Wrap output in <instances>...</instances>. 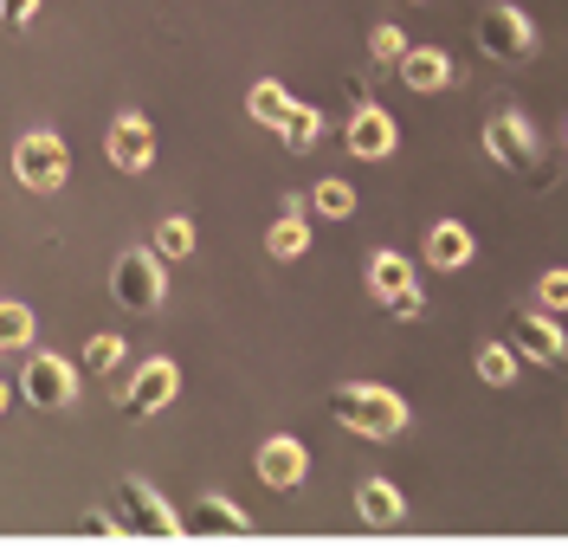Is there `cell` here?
<instances>
[{
    "label": "cell",
    "mask_w": 568,
    "mask_h": 549,
    "mask_svg": "<svg viewBox=\"0 0 568 549\" xmlns=\"http://www.w3.org/2000/svg\"><path fill=\"white\" fill-rule=\"evenodd\" d=\"M510 349L524 356V363H542V368H562L568 363V336L556 317H542V311H517V324H510Z\"/></svg>",
    "instance_id": "obj_9"
},
{
    "label": "cell",
    "mask_w": 568,
    "mask_h": 549,
    "mask_svg": "<svg viewBox=\"0 0 568 549\" xmlns=\"http://www.w3.org/2000/svg\"><path fill=\"white\" fill-rule=\"evenodd\" d=\"M175 388H181V368L169 363V356H155V363H142L136 368V382L123 388V414H155V407H169L175 401Z\"/></svg>",
    "instance_id": "obj_12"
},
{
    "label": "cell",
    "mask_w": 568,
    "mask_h": 549,
    "mask_svg": "<svg viewBox=\"0 0 568 549\" xmlns=\"http://www.w3.org/2000/svg\"><path fill=\"white\" fill-rule=\"evenodd\" d=\"M84 363L98 368V375H110V368L123 363V336H91L84 343Z\"/></svg>",
    "instance_id": "obj_26"
},
{
    "label": "cell",
    "mask_w": 568,
    "mask_h": 549,
    "mask_svg": "<svg viewBox=\"0 0 568 549\" xmlns=\"http://www.w3.org/2000/svg\"><path fill=\"white\" fill-rule=\"evenodd\" d=\"M265 253L272 258H304L311 253V220L297 214V207H284V214L272 220V233H265Z\"/></svg>",
    "instance_id": "obj_17"
},
{
    "label": "cell",
    "mask_w": 568,
    "mask_h": 549,
    "mask_svg": "<svg viewBox=\"0 0 568 549\" xmlns=\"http://www.w3.org/2000/svg\"><path fill=\"white\" fill-rule=\"evenodd\" d=\"M311 207H317L323 220H349L355 214V187L349 182H323L317 194H311Z\"/></svg>",
    "instance_id": "obj_24"
},
{
    "label": "cell",
    "mask_w": 568,
    "mask_h": 549,
    "mask_svg": "<svg viewBox=\"0 0 568 549\" xmlns=\"http://www.w3.org/2000/svg\"><path fill=\"white\" fill-rule=\"evenodd\" d=\"M13 175H20V187H33V194H59V187H65V175H71L65 143H59L52 130L20 136V143H13Z\"/></svg>",
    "instance_id": "obj_6"
},
{
    "label": "cell",
    "mask_w": 568,
    "mask_h": 549,
    "mask_svg": "<svg viewBox=\"0 0 568 549\" xmlns=\"http://www.w3.org/2000/svg\"><path fill=\"white\" fill-rule=\"evenodd\" d=\"M562 136H568V123H562Z\"/></svg>",
    "instance_id": "obj_30"
},
{
    "label": "cell",
    "mask_w": 568,
    "mask_h": 549,
    "mask_svg": "<svg viewBox=\"0 0 568 549\" xmlns=\"http://www.w3.org/2000/svg\"><path fill=\"white\" fill-rule=\"evenodd\" d=\"M278 136H284V149H291V155H304V149L323 136L317 104H297V98H291V110H284V123H278Z\"/></svg>",
    "instance_id": "obj_19"
},
{
    "label": "cell",
    "mask_w": 568,
    "mask_h": 549,
    "mask_svg": "<svg viewBox=\"0 0 568 549\" xmlns=\"http://www.w3.org/2000/svg\"><path fill=\"white\" fill-rule=\"evenodd\" d=\"M0 414H7V382H0Z\"/></svg>",
    "instance_id": "obj_29"
},
{
    "label": "cell",
    "mask_w": 568,
    "mask_h": 549,
    "mask_svg": "<svg viewBox=\"0 0 568 549\" xmlns=\"http://www.w3.org/2000/svg\"><path fill=\"white\" fill-rule=\"evenodd\" d=\"M33 343V311L27 304H0V349H27Z\"/></svg>",
    "instance_id": "obj_23"
},
{
    "label": "cell",
    "mask_w": 568,
    "mask_h": 549,
    "mask_svg": "<svg viewBox=\"0 0 568 549\" xmlns=\"http://www.w3.org/2000/svg\"><path fill=\"white\" fill-rule=\"evenodd\" d=\"M368 59H375V65H400V59H407V33H400V27H375V33H368Z\"/></svg>",
    "instance_id": "obj_25"
},
{
    "label": "cell",
    "mask_w": 568,
    "mask_h": 549,
    "mask_svg": "<svg viewBox=\"0 0 568 549\" xmlns=\"http://www.w3.org/2000/svg\"><path fill=\"white\" fill-rule=\"evenodd\" d=\"M368 297H375V304H388L400 324H414V317L426 311L414 265H407L400 253H388V246H382V253H368Z\"/></svg>",
    "instance_id": "obj_5"
},
{
    "label": "cell",
    "mask_w": 568,
    "mask_h": 549,
    "mask_svg": "<svg viewBox=\"0 0 568 549\" xmlns=\"http://www.w3.org/2000/svg\"><path fill=\"white\" fill-rule=\"evenodd\" d=\"M155 253L162 258H187L194 253V220H181V214L162 220V226H155Z\"/></svg>",
    "instance_id": "obj_22"
},
{
    "label": "cell",
    "mask_w": 568,
    "mask_h": 549,
    "mask_svg": "<svg viewBox=\"0 0 568 549\" xmlns=\"http://www.w3.org/2000/svg\"><path fill=\"white\" fill-rule=\"evenodd\" d=\"M194 523H201V530H213V537H246V530H252V517L240 511L233 498H220V491H207V498L194 505Z\"/></svg>",
    "instance_id": "obj_18"
},
{
    "label": "cell",
    "mask_w": 568,
    "mask_h": 549,
    "mask_svg": "<svg viewBox=\"0 0 568 549\" xmlns=\"http://www.w3.org/2000/svg\"><path fill=\"white\" fill-rule=\"evenodd\" d=\"M20 395H27L33 407H45V414H52V407H71V401H78V375H71L65 356L39 349L33 363L20 368Z\"/></svg>",
    "instance_id": "obj_8"
},
{
    "label": "cell",
    "mask_w": 568,
    "mask_h": 549,
    "mask_svg": "<svg viewBox=\"0 0 568 549\" xmlns=\"http://www.w3.org/2000/svg\"><path fill=\"white\" fill-rule=\"evenodd\" d=\"M116 511H123V530H136V537L175 543L181 530H187V523L169 511V498H162L155 485H142V478H123V485H116Z\"/></svg>",
    "instance_id": "obj_7"
},
{
    "label": "cell",
    "mask_w": 568,
    "mask_h": 549,
    "mask_svg": "<svg viewBox=\"0 0 568 549\" xmlns=\"http://www.w3.org/2000/svg\"><path fill=\"white\" fill-rule=\"evenodd\" d=\"M517 349L510 343H478V356H471V368H478V382H491V388H510L517 382Z\"/></svg>",
    "instance_id": "obj_20"
},
{
    "label": "cell",
    "mask_w": 568,
    "mask_h": 549,
    "mask_svg": "<svg viewBox=\"0 0 568 549\" xmlns=\"http://www.w3.org/2000/svg\"><path fill=\"white\" fill-rule=\"evenodd\" d=\"M304 472H311V453H304V439H265L258 446V478L272 485V491H291V485H304Z\"/></svg>",
    "instance_id": "obj_13"
},
{
    "label": "cell",
    "mask_w": 568,
    "mask_h": 549,
    "mask_svg": "<svg viewBox=\"0 0 568 549\" xmlns=\"http://www.w3.org/2000/svg\"><path fill=\"white\" fill-rule=\"evenodd\" d=\"M329 414L362 439H394L407 427V401H400L394 388H382V382H349V388H336V395H329Z\"/></svg>",
    "instance_id": "obj_1"
},
{
    "label": "cell",
    "mask_w": 568,
    "mask_h": 549,
    "mask_svg": "<svg viewBox=\"0 0 568 549\" xmlns=\"http://www.w3.org/2000/svg\"><path fill=\"white\" fill-rule=\"evenodd\" d=\"M110 297L123 311H162L169 297V272H162V253H123L110 265Z\"/></svg>",
    "instance_id": "obj_4"
},
{
    "label": "cell",
    "mask_w": 568,
    "mask_h": 549,
    "mask_svg": "<svg viewBox=\"0 0 568 549\" xmlns=\"http://www.w3.org/2000/svg\"><path fill=\"white\" fill-rule=\"evenodd\" d=\"M485 155H491L497 169H510V175H536V155H542V143H536V123L524 116V110H491L485 116Z\"/></svg>",
    "instance_id": "obj_3"
},
{
    "label": "cell",
    "mask_w": 568,
    "mask_h": 549,
    "mask_svg": "<svg viewBox=\"0 0 568 549\" xmlns=\"http://www.w3.org/2000/svg\"><path fill=\"white\" fill-rule=\"evenodd\" d=\"M343 143H349V155H362V162H388L394 143H400V130H394V116L382 104H355Z\"/></svg>",
    "instance_id": "obj_11"
},
{
    "label": "cell",
    "mask_w": 568,
    "mask_h": 549,
    "mask_svg": "<svg viewBox=\"0 0 568 549\" xmlns=\"http://www.w3.org/2000/svg\"><path fill=\"white\" fill-rule=\"evenodd\" d=\"M246 110L265 123V130H278L284 110H291V91H284L278 78H258V84H252V98H246Z\"/></svg>",
    "instance_id": "obj_21"
},
{
    "label": "cell",
    "mask_w": 568,
    "mask_h": 549,
    "mask_svg": "<svg viewBox=\"0 0 568 549\" xmlns=\"http://www.w3.org/2000/svg\"><path fill=\"white\" fill-rule=\"evenodd\" d=\"M400 78H407V91H446V84H453V59H446L439 45H407Z\"/></svg>",
    "instance_id": "obj_16"
},
{
    "label": "cell",
    "mask_w": 568,
    "mask_h": 549,
    "mask_svg": "<svg viewBox=\"0 0 568 549\" xmlns=\"http://www.w3.org/2000/svg\"><path fill=\"white\" fill-rule=\"evenodd\" d=\"M471 253H478V240H471L465 220H439V226L426 233V265H433V272H465Z\"/></svg>",
    "instance_id": "obj_14"
},
{
    "label": "cell",
    "mask_w": 568,
    "mask_h": 549,
    "mask_svg": "<svg viewBox=\"0 0 568 549\" xmlns=\"http://www.w3.org/2000/svg\"><path fill=\"white\" fill-rule=\"evenodd\" d=\"M39 13V0H0V27H27Z\"/></svg>",
    "instance_id": "obj_28"
},
{
    "label": "cell",
    "mask_w": 568,
    "mask_h": 549,
    "mask_svg": "<svg viewBox=\"0 0 568 549\" xmlns=\"http://www.w3.org/2000/svg\"><path fill=\"white\" fill-rule=\"evenodd\" d=\"M104 155L123 169V175H142V169L155 162V130H149V116L123 110V116L110 123V136H104Z\"/></svg>",
    "instance_id": "obj_10"
},
{
    "label": "cell",
    "mask_w": 568,
    "mask_h": 549,
    "mask_svg": "<svg viewBox=\"0 0 568 549\" xmlns=\"http://www.w3.org/2000/svg\"><path fill=\"white\" fill-rule=\"evenodd\" d=\"M471 39H478V52H485V59H497V65H524V59L536 52V27H530V13H524V7H504V0L478 13Z\"/></svg>",
    "instance_id": "obj_2"
},
{
    "label": "cell",
    "mask_w": 568,
    "mask_h": 549,
    "mask_svg": "<svg viewBox=\"0 0 568 549\" xmlns=\"http://www.w3.org/2000/svg\"><path fill=\"white\" fill-rule=\"evenodd\" d=\"M536 297H542L549 311H568V272H542V285H536Z\"/></svg>",
    "instance_id": "obj_27"
},
{
    "label": "cell",
    "mask_w": 568,
    "mask_h": 549,
    "mask_svg": "<svg viewBox=\"0 0 568 549\" xmlns=\"http://www.w3.org/2000/svg\"><path fill=\"white\" fill-rule=\"evenodd\" d=\"M355 517H362V523H375V530H388V523L407 517V498L394 491L388 478H362V485H355Z\"/></svg>",
    "instance_id": "obj_15"
}]
</instances>
